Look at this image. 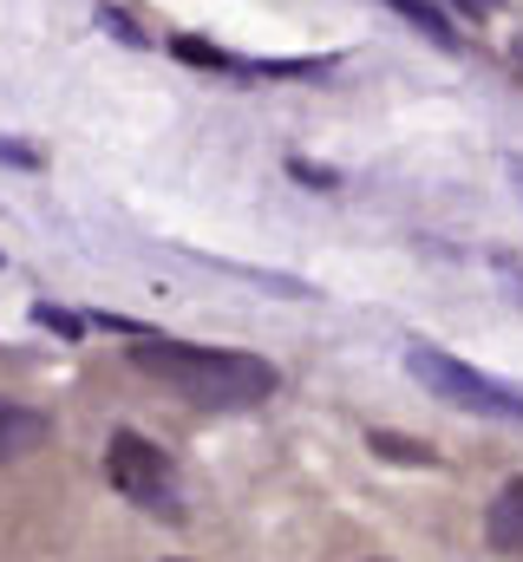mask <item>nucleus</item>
Here are the masks:
<instances>
[{
	"label": "nucleus",
	"mask_w": 523,
	"mask_h": 562,
	"mask_svg": "<svg viewBox=\"0 0 523 562\" xmlns=\"http://www.w3.org/2000/svg\"><path fill=\"white\" fill-rule=\"evenodd\" d=\"M131 367L151 373V380H164L177 400H190V406H203V413H249V406H262V400L281 386V373H275L262 353H243V347H190V340H151V334L131 347Z\"/></svg>",
	"instance_id": "nucleus-1"
},
{
	"label": "nucleus",
	"mask_w": 523,
	"mask_h": 562,
	"mask_svg": "<svg viewBox=\"0 0 523 562\" xmlns=\"http://www.w3.org/2000/svg\"><path fill=\"white\" fill-rule=\"evenodd\" d=\"M405 373H412L432 400H445V406H458V413H485V419H518L523 425V393L518 386H504V380L465 367V360L445 353V347L412 340V347H405Z\"/></svg>",
	"instance_id": "nucleus-2"
},
{
	"label": "nucleus",
	"mask_w": 523,
	"mask_h": 562,
	"mask_svg": "<svg viewBox=\"0 0 523 562\" xmlns=\"http://www.w3.org/2000/svg\"><path fill=\"white\" fill-rule=\"evenodd\" d=\"M105 484L137 504V510H151V517H183V491H177V464H170V451L164 445H151L144 431H112L105 438Z\"/></svg>",
	"instance_id": "nucleus-3"
},
{
	"label": "nucleus",
	"mask_w": 523,
	"mask_h": 562,
	"mask_svg": "<svg viewBox=\"0 0 523 562\" xmlns=\"http://www.w3.org/2000/svg\"><path fill=\"white\" fill-rule=\"evenodd\" d=\"M46 438H53V419H46L40 406H26V400H7V393H0V464H13V458L40 451Z\"/></svg>",
	"instance_id": "nucleus-4"
},
{
	"label": "nucleus",
	"mask_w": 523,
	"mask_h": 562,
	"mask_svg": "<svg viewBox=\"0 0 523 562\" xmlns=\"http://www.w3.org/2000/svg\"><path fill=\"white\" fill-rule=\"evenodd\" d=\"M485 543H491L498 557L523 562V477H511V484L485 504Z\"/></svg>",
	"instance_id": "nucleus-5"
},
{
	"label": "nucleus",
	"mask_w": 523,
	"mask_h": 562,
	"mask_svg": "<svg viewBox=\"0 0 523 562\" xmlns=\"http://www.w3.org/2000/svg\"><path fill=\"white\" fill-rule=\"evenodd\" d=\"M399 20H412V33H425L432 46H445V53H458V33H452V20L438 13V0H387Z\"/></svg>",
	"instance_id": "nucleus-6"
},
{
	"label": "nucleus",
	"mask_w": 523,
	"mask_h": 562,
	"mask_svg": "<svg viewBox=\"0 0 523 562\" xmlns=\"http://www.w3.org/2000/svg\"><path fill=\"white\" fill-rule=\"evenodd\" d=\"M367 451H380L387 464H425V471L438 464V451H432V445H419V438H399V431H374V438H367Z\"/></svg>",
	"instance_id": "nucleus-7"
},
{
	"label": "nucleus",
	"mask_w": 523,
	"mask_h": 562,
	"mask_svg": "<svg viewBox=\"0 0 523 562\" xmlns=\"http://www.w3.org/2000/svg\"><path fill=\"white\" fill-rule=\"evenodd\" d=\"M452 7H465V13H478V20H485V13H498V0H452Z\"/></svg>",
	"instance_id": "nucleus-8"
},
{
	"label": "nucleus",
	"mask_w": 523,
	"mask_h": 562,
	"mask_svg": "<svg viewBox=\"0 0 523 562\" xmlns=\"http://www.w3.org/2000/svg\"><path fill=\"white\" fill-rule=\"evenodd\" d=\"M518 72H523V40H518Z\"/></svg>",
	"instance_id": "nucleus-9"
}]
</instances>
